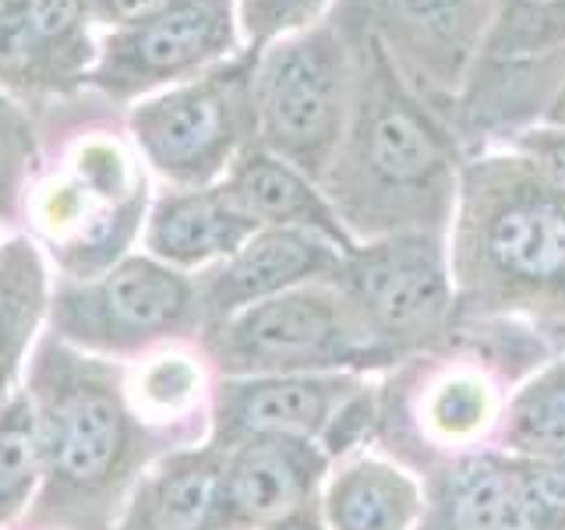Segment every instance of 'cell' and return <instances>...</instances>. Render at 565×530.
I'll list each match as a JSON object with an SVG mask.
<instances>
[{"instance_id":"1","label":"cell","mask_w":565,"mask_h":530,"mask_svg":"<svg viewBox=\"0 0 565 530\" xmlns=\"http://www.w3.org/2000/svg\"><path fill=\"white\" fill-rule=\"evenodd\" d=\"M43 442V485L25 512L35 530H114L152 459L128 371L57 336L35 347L29 389Z\"/></svg>"},{"instance_id":"2","label":"cell","mask_w":565,"mask_h":530,"mask_svg":"<svg viewBox=\"0 0 565 530\" xmlns=\"http://www.w3.org/2000/svg\"><path fill=\"white\" fill-rule=\"evenodd\" d=\"M149 205V167L131 138L85 131L67 146L57 170L35 177L22 216L61 279H96L131 255Z\"/></svg>"},{"instance_id":"3","label":"cell","mask_w":565,"mask_h":530,"mask_svg":"<svg viewBox=\"0 0 565 530\" xmlns=\"http://www.w3.org/2000/svg\"><path fill=\"white\" fill-rule=\"evenodd\" d=\"M255 64L258 50L244 46L202 75L128 106V138L149 173L167 188H209L258 146Z\"/></svg>"},{"instance_id":"4","label":"cell","mask_w":565,"mask_h":530,"mask_svg":"<svg viewBox=\"0 0 565 530\" xmlns=\"http://www.w3.org/2000/svg\"><path fill=\"white\" fill-rule=\"evenodd\" d=\"M50 332L106 361L138 358L205 329L199 283L152 255H128L96 279H61L50 297Z\"/></svg>"},{"instance_id":"5","label":"cell","mask_w":565,"mask_h":530,"mask_svg":"<svg viewBox=\"0 0 565 530\" xmlns=\"http://www.w3.org/2000/svg\"><path fill=\"white\" fill-rule=\"evenodd\" d=\"M353 71L343 32L318 22L258 50L255 117L258 146L305 173H322L340 146L353 103Z\"/></svg>"},{"instance_id":"6","label":"cell","mask_w":565,"mask_h":530,"mask_svg":"<svg viewBox=\"0 0 565 530\" xmlns=\"http://www.w3.org/2000/svg\"><path fill=\"white\" fill-rule=\"evenodd\" d=\"M244 50L237 0H173L135 29L99 32V61L88 88L131 106L159 88L188 82Z\"/></svg>"},{"instance_id":"7","label":"cell","mask_w":565,"mask_h":530,"mask_svg":"<svg viewBox=\"0 0 565 530\" xmlns=\"http://www.w3.org/2000/svg\"><path fill=\"white\" fill-rule=\"evenodd\" d=\"M340 340L343 326L326 297L287 290L212 326L209 350L226 371H252L329 358Z\"/></svg>"},{"instance_id":"8","label":"cell","mask_w":565,"mask_h":530,"mask_svg":"<svg viewBox=\"0 0 565 530\" xmlns=\"http://www.w3.org/2000/svg\"><path fill=\"white\" fill-rule=\"evenodd\" d=\"M332 252L326 241L305 230L287 226H262L247 237L234 255L209 265V273L199 276V305L202 322L212 329L226 322L230 315L287 294L294 283L329 269Z\"/></svg>"},{"instance_id":"9","label":"cell","mask_w":565,"mask_h":530,"mask_svg":"<svg viewBox=\"0 0 565 530\" xmlns=\"http://www.w3.org/2000/svg\"><path fill=\"white\" fill-rule=\"evenodd\" d=\"M262 226L230 199L223 184L167 188L149 205L141 244L156 262L191 273L230 258Z\"/></svg>"},{"instance_id":"10","label":"cell","mask_w":565,"mask_h":530,"mask_svg":"<svg viewBox=\"0 0 565 530\" xmlns=\"http://www.w3.org/2000/svg\"><path fill=\"white\" fill-rule=\"evenodd\" d=\"M131 530H223L230 527L220 449H181L159 456L131 488L120 512Z\"/></svg>"},{"instance_id":"11","label":"cell","mask_w":565,"mask_h":530,"mask_svg":"<svg viewBox=\"0 0 565 530\" xmlns=\"http://www.w3.org/2000/svg\"><path fill=\"white\" fill-rule=\"evenodd\" d=\"M358 159L364 170L382 177L385 184H414L441 167L438 141L424 128L420 114L396 103L393 75L385 67V53L375 50V85L358 106Z\"/></svg>"},{"instance_id":"12","label":"cell","mask_w":565,"mask_h":530,"mask_svg":"<svg viewBox=\"0 0 565 530\" xmlns=\"http://www.w3.org/2000/svg\"><path fill=\"white\" fill-rule=\"evenodd\" d=\"M220 184L258 226H287L315 237H340V223L332 220L311 177L287 159L265 152L262 146L247 149Z\"/></svg>"},{"instance_id":"13","label":"cell","mask_w":565,"mask_h":530,"mask_svg":"<svg viewBox=\"0 0 565 530\" xmlns=\"http://www.w3.org/2000/svg\"><path fill=\"white\" fill-rule=\"evenodd\" d=\"M50 265L29 234L0 237V385L11 389L50 315Z\"/></svg>"},{"instance_id":"14","label":"cell","mask_w":565,"mask_h":530,"mask_svg":"<svg viewBox=\"0 0 565 530\" xmlns=\"http://www.w3.org/2000/svg\"><path fill=\"white\" fill-rule=\"evenodd\" d=\"M223 481L230 523L276 520L297 506L305 491V467L282 435H252L223 459Z\"/></svg>"},{"instance_id":"15","label":"cell","mask_w":565,"mask_h":530,"mask_svg":"<svg viewBox=\"0 0 565 530\" xmlns=\"http://www.w3.org/2000/svg\"><path fill=\"white\" fill-rule=\"evenodd\" d=\"M329 389L308 379H265L223 385L216 403V442L237 435L311 432L326 417Z\"/></svg>"},{"instance_id":"16","label":"cell","mask_w":565,"mask_h":530,"mask_svg":"<svg viewBox=\"0 0 565 530\" xmlns=\"http://www.w3.org/2000/svg\"><path fill=\"white\" fill-rule=\"evenodd\" d=\"M565 491L552 477L526 485L512 474L488 470L463 488L456 502L459 530H537L544 509L562 506Z\"/></svg>"},{"instance_id":"17","label":"cell","mask_w":565,"mask_h":530,"mask_svg":"<svg viewBox=\"0 0 565 530\" xmlns=\"http://www.w3.org/2000/svg\"><path fill=\"white\" fill-rule=\"evenodd\" d=\"M43 485L40 421L25 389H14L0 403V530L25 517Z\"/></svg>"},{"instance_id":"18","label":"cell","mask_w":565,"mask_h":530,"mask_svg":"<svg viewBox=\"0 0 565 530\" xmlns=\"http://www.w3.org/2000/svg\"><path fill=\"white\" fill-rule=\"evenodd\" d=\"M361 294L393 326H411L441 308V276L424 255L382 252L361 262Z\"/></svg>"},{"instance_id":"19","label":"cell","mask_w":565,"mask_h":530,"mask_svg":"<svg viewBox=\"0 0 565 530\" xmlns=\"http://www.w3.org/2000/svg\"><path fill=\"white\" fill-rule=\"evenodd\" d=\"M491 255L520 276H552L565 265V209L534 202L509 209L491 230Z\"/></svg>"},{"instance_id":"20","label":"cell","mask_w":565,"mask_h":530,"mask_svg":"<svg viewBox=\"0 0 565 530\" xmlns=\"http://www.w3.org/2000/svg\"><path fill=\"white\" fill-rule=\"evenodd\" d=\"M0 88L11 96H71L22 0H0Z\"/></svg>"},{"instance_id":"21","label":"cell","mask_w":565,"mask_h":530,"mask_svg":"<svg viewBox=\"0 0 565 530\" xmlns=\"http://www.w3.org/2000/svg\"><path fill=\"white\" fill-rule=\"evenodd\" d=\"M40 173V135L22 99L0 88V223H18Z\"/></svg>"},{"instance_id":"22","label":"cell","mask_w":565,"mask_h":530,"mask_svg":"<svg viewBox=\"0 0 565 530\" xmlns=\"http://www.w3.org/2000/svg\"><path fill=\"white\" fill-rule=\"evenodd\" d=\"M202 368L184 353H159L138 368V375L128 379V396L138 417L146 421H170L184 414L199 400Z\"/></svg>"},{"instance_id":"23","label":"cell","mask_w":565,"mask_h":530,"mask_svg":"<svg viewBox=\"0 0 565 530\" xmlns=\"http://www.w3.org/2000/svg\"><path fill=\"white\" fill-rule=\"evenodd\" d=\"M332 0H237L244 46L265 50L269 43L311 29L326 18Z\"/></svg>"},{"instance_id":"24","label":"cell","mask_w":565,"mask_h":530,"mask_svg":"<svg viewBox=\"0 0 565 530\" xmlns=\"http://www.w3.org/2000/svg\"><path fill=\"white\" fill-rule=\"evenodd\" d=\"M335 520L343 530H388L393 527V495L371 477L343 485L335 491Z\"/></svg>"},{"instance_id":"25","label":"cell","mask_w":565,"mask_h":530,"mask_svg":"<svg viewBox=\"0 0 565 530\" xmlns=\"http://www.w3.org/2000/svg\"><path fill=\"white\" fill-rule=\"evenodd\" d=\"M523 438L541 449H565V389L534 400L523 417Z\"/></svg>"},{"instance_id":"26","label":"cell","mask_w":565,"mask_h":530,"mask_svg":"<svg viewBox=\"0 0 565 530\" xmlns=\"http://www.w3.org/2000/svg\"><path fill=\"white\" fill-rule=\"evenodd\" d=\"M85 4L99 32H117V29H135L141 22H152L156 14L173 8V0H85Z\"/></svg>"},{"instance_id":"27","label":"cell","mask_w":565,"mask_h":530,"mask_svg":"<svg viewBox=\"0 0 565 530\" xmlns=\"http://www.w3.org/2000/svg\"><path fill=\"white\" fill-rule=\"evenodd\" d=\"M459 414L456 417V424H470L473 417H477V411H481V396L473 393V389H467V385H456V389H449L446 396H441V403H438V414L446 417V414Z\"/></svg>"},{"instance_id":"28","label":"cell","mask_w":565,"mask_h":530,"mask_svg":"<svg viewBox=\"0 0 565 530\" xmlns=\"http://www.w3.org/2000/svg\"><path fill=\"white\" fill-rule=\"evenodd\" d=\"M534 152L544 159V167L552 170L558 181H565V131H541L534 138Z\"/></svg>"},{"instance_id":"29","label":"cell","mask_w":565,"mask_h":530,"mask_svg":"<svg viewBox=\"0 0 565 530\" xmlns=\"http://www.w3.org/2000/svg\"><path fill=\"white\" fill-rule=\"evenodd\" d=\"M565 0H509V11L516 14H547V11H558Z\"/></svg>"},{"instance_id":"30","label":"cell","mask_w":565,"mask_h":530,"mask_svg":"<svg viewBox=\"0 0 565 530\" xmlns=\"http://www.w3.org/2000/svg\"><path fill=\"white\" fill-rule=\"evenodd\" d=\"M399 4L414 14H438V11H449L456 0H399Z\"/></svg>"},{"instance_id":"31","label":"cell","mask_w":565,"mask_h":530,"mask_svg":"<svg viewBox=\"0 0 565 530\" xmlns=\"http://www.w3.org/2000/svg\"><path fill=\"white\" fill-rule=\"evenodd\" d=\"M547 120H552L555 128H562V131H565V82H562V88L555 93L552 106H547Z\"/></svg>"},{"instance_id":"32","label":"cell","mask_w":565,"mask_h":530,"mask_svg":"<svg viewBox=\"0 0 565 530\" xmlns=\"http://www.w3.org/2000/svg\"><path fill=\"white\" fill-rule=\"evenodd\" d=\"M269 530H315L308 520H300V517H287V520H279V523H273Z\"/></svg>"},{"instance_id":"33","label":"cell","mask_w":565,"mask_h":530,"mask_svg":"<svg viewBox=\"0 0 565 530\" xmlns=\"http://www.w3.org/2000/svg\"><path fill=\"white\" fill-rule=\"evenodd\" d=\"M4 396H8V389H4V385H0V403H4Z\"/></svg>"},{"instance_id":"34","label":"cell","mask_w":565,"mask_h":530,"mask_svg":"<svg viewBox=\"0 0 565 530\" xmlns=\"http://www.w3.org/2000/svg\"><path fill=\"white\" fill-rule=\"evenodd\" d=\"M114 530H131V527H120V523H117V527H114Z\"/></svg>"},{"instance_id":"35","label":"cell","mask_w":565,"mask_h":530,"mask_svg":"<svg viewBox=\"0 0 565 530\" xmlns=\"http://www.w3.org/2000/svg\"><path fill=\"white\" fill-rule=\"evenodd\" d=\"M562 273H565V265H562Z\"/></svg>"}]
</instances>
